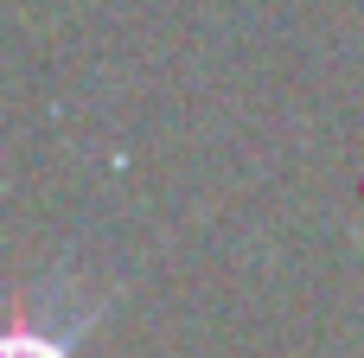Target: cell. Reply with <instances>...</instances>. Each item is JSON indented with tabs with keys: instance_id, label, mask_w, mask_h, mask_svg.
Returning a JSON list of instances; mask_svg holds the SVG:
<instances>
[{
	"instance_id": "1",
	"label": "cell",
	"mask_w": 364,
	"mask_h": 358,
	"mask_svg": "<svg viewBox=\"0 0 364 358\" xmlns=\"http://www.w3.org/2000/svg\"><path fill=\"white\" fill-rule=\"evenodd\" d=\"M90 320H96V307H77L70 320H58L45 307H19L6 339H0V358H70L77 339L90 333Z\"/></svg>"
}]
</instances>
